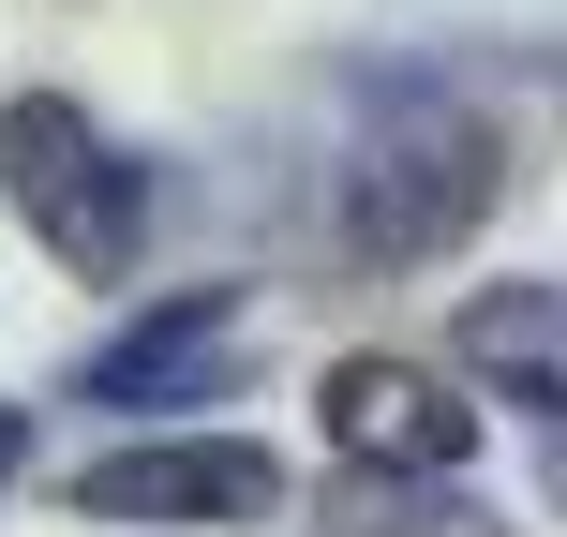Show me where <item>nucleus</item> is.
I'll use <instances>...</instances> for the list:
<instances>
[{"mask_svg":"<svg viewBox=\"0 0 567 537\" xmlns=\"http://www.w3.org/2000/svg\"><path fill=\"white\" fill-rule=\"evenodd\" d=\"M493 179H508V135H493L463 90L389 75V90H359L343 135H329V209H343L329 239L373 255V269H419V255H449L493 209Z\"/></svg>","mask_w":567,"mask_h":537,"instance_id":"obj_1","label":"nucleus"},{"mask_svg":"<svg viewBox=\"0 0 567 537\" xmlns=\"http://www.w3.org/2000/svg\"><path fill=\"white\" fill-rule=\"evenodd\" d=\"M0 195H16V225L75 283H120L135 239H150V165L75 105V90H16V105H0Z\"/></svg>","mask_w":567,"mask_h":537,"instance_id":"obj_2","label":"nucleus"},{"mask_svg":"<svg viewBox=\"0 0 567 537\" xmlns=\"http://www.w3.org/2000/svg\"><path fill=\"white\" fill-rule=\"evenodd\" d=\"M75 508L90 523H269L284 463L255 433H135V448L75 463Z\"/></svg>","mask_w":567,"mask_h":537,"instance_id":"obj_3","label":"nucleus"},{"mask_svg":"<svg viewBox=\"0 0 567 537\" xmlns=\"http://www.w3.org/2000/svg\"><path fill=\"white\" fill-rule=\"evenodd\" d=\"M239 329H255V299H239V283H179V299H150L135 329L105 343V359L75 373L90 403H105V419H165V403H209L239 373Z\"/></svg>","mask_w":567,"mask_h":537,"instance_id":"obj_4","label":"nucleus"},{"mask_svg":"<svg viewBox=\"0 0 567 537\" xmlns=\"http://www.w3.org/2000/svg\"><path fill=\"white\" fill-rule=\"evenodd\" d=\"M313 419H329L343 463H389V478H449V463L478 448V419H463V389L433 359H343L329 389H313Z\"/></svg>","mask_w":567,"mask_h":537,"instance_id":"obj_5","label":"nucleus"},{"mask_svg":"<svg viewBox=\"0 0 567 537\" xmlns=\"http://www.w3.org/2000/svg\"><path fill=\"white\" fill-rule=\"evenodd\" d=\"M553 329H567V299H553V269H523V283H493L478 313H463V359L493 373V389L523 403V419L553 433V403H567V373H553Z\"/></svg>","mask_w":567,"mask_h":537,"instance_id":"obj_6","label":"nucleus"},{"mask_svg":"<svg viewBox=\"0 0 567 537\" xmlns=\"http://www.w3.org/2000/svg\"><path fill=\"white\" fill-rule=\"evenodd\" d=\"M329 537H493L463 493H433V478H389V463H359V478L329 493Z\"/></svg>","mask_w":567,"mask_h":537,"instance_id":"obj_7","label":"nucleus"},{"mask_svg":"<svg viewBox=\"0 0 567 537\" xmlns=\"http://www.w3.org/2000/svg\"><path fill=\"white\" fill-rule=\"evenodd\" d=\"M16 463H30V403H0V478H16Z\"/></svg>","mask_w":567,"mask_h":537,"instance_id":"obj_8","label":"nucleus"}]
</instances>
